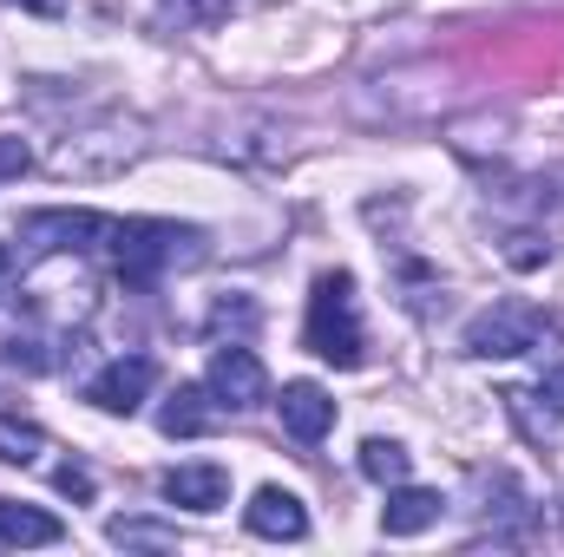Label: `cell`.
Segmentation results:
<instances>
[{
    "label": "cell",
    "mask_w": 564,
    "mask_h": 557,
    "mask_svg": "<svg viewBox=\"0 0 564 557\" xmlns=\"http://www.w3.org/2000/svg\"><path fill=\"white\" fill-rule=\"evenodd\" d=\"M126 237V217H106V210H26L13 223V243L20 256H86V250H119Z\"/></svg>",
    "instance_id": "cell-2"
},
{
    "label": "cell",
    "mask_w": 564,
    "mask_h": 557,
    "mask_svg": "<svg viewBox=\"0 0 564 557\" xmlns=\"http://www.w3.org/2000/svg\"><path fill=\"white\" fill-rule=\"evenodd\" d=\"M243 525H250L257 538H270V545H302V538H308V505H302L295 492H282V485H263V492L250 499Z\"/></svg>",
    "instance_id": "cell-9"
},
{
    "label": "cell",
    "mask_w": 564,
    "mask_h": 557,
    "mask_svg": "<svg viewBox=\"0 0 564 557\" xmlns=\"http://www.w3.org/2000/svg\"><path fill=\"white\" fill-rule=\"evenodd\" d=\"M158 387V361L151 354H119V361H106L93 381H86V401L99 407V414H139L144 394Z\"/></svg>",
    "instance_id": "cell-7"
},
{
    "label": "cell",
    "mask_w": 564,
    "mask_h": 557,
    "mask_svg": "<svg viewBox=\"0 0 564 557\" xmlns=\"http://www.w3.org/2000/svg\"><path fill=\"white\" fill-rule=\"evenodd\" d=\"M112 256H119V282H126V288H151L164 270L204 256V230H191V223H164V217H132Z\"/></svg>",
    "instance_id": "cell-3"
},
{
    "label": "cell",
    "mask_w": 564,
    "mask_h": 557,
    "mask_svg": "<svg viewBox=\"0 0 564 557\" xmlns=\"http://www.w3.org/2000/svg\"><path fill=\"white\" fill-rule=\"evenodd\" d=\"M217 394L210 387H177L171 401H164V414H158V426L171 433V439H204L210 426H217Z\"/></svg>",
    "instance_id": "cell-12"
},
{
    "label": "cell",
    "mask_w": 564,
    "mask_h": 557,
    "mask_svg": "<svg viewBox=\"0 0 564 557\" xmlns=\"http://www.w3.org/2000/svg\"><path fill=\"white\" fill-rule=\"evenodd\" d=\"M361 472H368L375 485H401V479L414 472V452H408L401 439H361Z\"/></svg>",
    "instance_id": "cell-14"
},
{
    "label": "cell",
    "mask_w": 564,
    "mask_h": 557,
    "mask_svg": "<svg viewBox=\"0 0 564 557\" xmlns=\"http://www.w3.org/2000/svg\"><path fill=\"white\" fill-rule=\"evenodd\" d=\"M106 538L126 545V551H171V545H177V532H171V525H151V518H112Z\"/></svg>",
    "instance_id": "cell-16"
},
{
    "label": "cell",
    "mask_w": 564,
    "mask_h": 557,
    "mask_svg": "<svg viewBox=\"0 0 564 557\" xmlns=\"http://www.w3.org/2000/svg\"><path fill=\"white\" fill-rule=\"evenodd\" d=\"M204 387L217 394V407H224V414H250V407H263L270 374H263V361H257L243 341H230V348H217V354H210Z\"/></svg>",
    "instance_id": "cell-6"
},
{
    "label": "cell",
    "mask_w": 564,
    "mask_h": 557,
    "mask_svg": "<svg viewBox=\"0 0 564 557\" xmlns=\"http://www.w3.org/2000/svg\"><path fill=\"white\" fill-rule=\"evenodd\" d=\"M164 7V20H177V26H210V20H224L237 0H158Z\"/></svg>",
    "instance_id": "cell-17"
},
{
    "label": "cell",
    "mask_w": 564,
    "mask_h": 557,
    "mask_svg": "<svg viewBox=\"0 0 564 557\" xmlns=\"http://www.w3.org/2000/svg\"><path fill=\"white\" fill-rule=\"evenodd\" d=\"M40 452H46V433H40L33 419L0 414V459H7V466H40Z\"/></svg>",
    "instance_id": "cell-15"
},
{
    "label": "cell",
    "mask_w": 564,
    "mask_h": 557,
    "mask_svg": "<svg viewBox=\"0 0 564 557\" xmlns=\"http://www.w3.org/2000/svg\"><path fill=\"white\" fill-rule=\"evenodd\" d=\"M139 151H144L139 119H99V125L66 132V139L53 144V171H59V177H112V171H126Z\"/></svg>",
    "instance_id": "cell-4"
},
{
    "label": "cell",
    "mask_w": 564,
    "mask_h": 557,
    "mask_svg": "<svg viewBox=\"0 0 564 557\" xmlns=\"http://www.w3.org/2000/svg\"><path fill=\"white\" fill-rule=\"evenodd\" d=\"M230 321H237V328H250V321H257V308H250V302H217V315H210V335H224Z\"/></svg>",
    "instance_id": "cell-22"
},
{
    "label": "cell",
    "mask_w": 564,
    "mask_h": 557,
    "mask_svg": "<svg viewBox=\"0 0 564 557\" xmlns=\"http://www.w3.org/2000/svg\"><path fill=\"white\" fill-rule=\"evenodd\" d=\"M59 492H73V499H93V472H86V466H59Z\"/></svg>",
    "instance_id": "cell-23"
},
{
    "label": "cell",
    "mask_w": 564,
    "mask_h": 557,
    "mask_svg": "<svg viewBox=\"0 0 564 557\" xmlns=\"http://www.w3.org/2000/svg\"><path fill=\"white\" fill-rule=\"evenodd\" d=\"M66 538V525L53 518V512H40V505H20V499H0V545H59Z\"/></svg>",
    "instance_id": "cell-13"
},
{
    "label": "cell",
    "mask_w": 564,
    "mask_h": 557,
    "mask_svg": "<svg viewBox=\"0 0 564 557\" xmlns=\"http://www.w3.org/2000/svg\"><path fill=\"white\" fill-rule=\"evenodd\" d=\"M13 7H26V13H40V20H59V13H66V0H13Z\"/></svg>",
    "instance_id": "cell-24"
},
{
    "label": "cell",
    "mask_w": 564,
    "mask_h": 557,
    "mask_svg": "<svg viewBox=\"0 0 564 557\" xmlns=\"http://www.w3.org/2000/svg\"><path fill=\"white\" fill-rule=\"evenodd\" d=\"M302 348L335 361V368H361L368 341H361V315H355V276L328 270L308 288V321H302Z\"/></svg>",
    "instance_id": "cell-1"
},
{
    "label": "cell",
    "mask_w": 564,
    "mask_h": 557,
    "mask_svg": "<svg viewBox=\"0 0 564 557\" xmlns=\"http://www.w3.org/2000/svg\"><path fill=\"white\" fill-rule=\"evenodd\" d=\"M33 171V151L20 139H0V177H26Z\"/></svg>",
    "instance_id": "cell-21"
},
{
    "label": "cell",
    "mask_w": 564,
    "mask_h": 557,
    "mask_svg": "<svg viewBox=\"0 0 564 557\" xmlns=\"http://www.w3.org/2000/svg\"><path fill=\"white\" fill-rule=\"evenodd\" d=\"M7 368H20V374H46L53 354H46L40 335H7Z\"/></svg>",
    "instance_id": "cell-18"
},
{
    "label": "cell",
    "mask_w": 564,
    "mask_h": 557,
    "mask_svg": "<svg viewBox=\"0 0 564 557\" xmlns=\"http://www.w3.org/2000/svg\"><path fill=\"white\" fill-rule=\"evenodd\" d=\"M545 256H552V243H539L532 230H519V237H512V250H506V263H512V270H539Z\"/></svg>",
    "instance_id": "cell-19"
},
{
    "label": "cell",
    "mask_w": 564,
    "mask_h": 557,
    "mask_svg": "<svg viewBox=\"0 0 564 557\" xmlns=\"http://www.w3.org/2000/svg\"><path fill=\"white\" fill-rule=\"evenodd\" d=\"M276 414H282V433H289V439L315 446V439H328V426H335V401H328L322 381H289L276 394Z\"/></svg>",
    "instance_id": "cell-8"
},
{
    "label": "cell",
    "mask_w": 564,
    "mask_h": 557,
    "mask_svg": "<svg viewBox=\"0 0 564 557\" xmlns=\"http://www.w3.org/2000/svg\"><path fill=\"white\" fill-rule=\"evenodd\" d=\"M440 492H426V485H388V505H381V532L388 538H421L426 525H440Z\"/></svg>",
    "instance_id": "cell-11"
},
{
    "label": "cell",
    "mask_w": 564,
    "mask_h": 557,
    "mask_svg": "<svg viewBox=\"0 0 564 557\" xmlns=\"http://www.w3.org/2000/svg\"><path fill=\"white\" fill-rule=\"evenodd\" d=\"M539 341H545V315L532 302H492V308H479L466 321L459 354H473V361H512V354H532Z\"/></svg>",
    "instance_id": "cell-5"
},
{
    "label": "cell",
    "mask_w": 564,
    "mask_h": 557,
    "mask_svg": "<svg viewBox=\"0 0 564 557\" xmlns=\"http://www.w3.org/2000/svg\"><path fill=\"white\" fill-rule=\"evenodd\" d=\"M164 499L184 505V512H224L230 505V472L197 459V466H171L164 472Z\"/></svg>",
    "instance_id": "cell-10"
},
{
    "label": "cell",
    "mask_w": 564,
    "mask_h": 557,
    "mask_svg": "<svg viewBox=\"0 0 564 557\" xmlns=\"http://www.w3.org/2000/svg\"><path fill=\"white\" fill-rule=\"evenodd\" d=\"M525 401H539V407H545V419H564V361L545 374V381H539V394H525Z\"/></svg>",
    "instance_id": "cell-20"
}]
</instances>
